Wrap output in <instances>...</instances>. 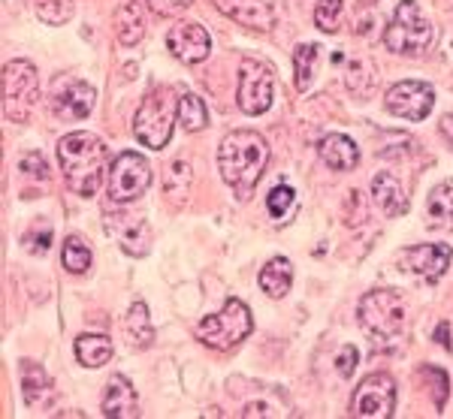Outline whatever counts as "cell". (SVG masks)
<instances>
[{
    "label": "cell",
    "mask_w": 453,
    "mask_h": 419,
    "mask_svg": "<svg viewBox=\"0 0 453 419\" xmlns=\"http://www.w3.org/2000/svg\"><path fill=\"white\" fill-rule=\"evenodd\" d=\"M100 408H104V416L109 419H136L140 416V395H136L134 384L124 374H112Z\"/></svg>",
    "instance_id": "obj_16"
},
{
    "label": "cell",
    "mask_w": 453,
    "mask_h": 419,
    "mask_svg": "<svg viewBox=\"0 0 453 419\" xmlns=\"http://www.w3.org/2000/svg\"><path fill=\"white\" fill-rule=\"evenodd\" d=\"M366 4H372V0H366Z\"/></svg>",
    "instance_id": "obj_41"
},
{
    "label": "cell",
    "mask_w": 453,
    "mask_h": 419,
    "mask_svg": "<svg viewBox=\"0 0 453 419\" xmlns=\"http://www.w3.org/2000/svg\"><path fill=\"white\" fill-rule=\"evenodd\" d=\"M36 16L46 25H67L73 19V0H36Z\"/></svg>",
    "instance_id": "obj_30"
},
{
    "label": "cell",
    "mask_w": 453,
    "mask_h": 419,
    "mask_svg": "<svg viewBox=\"0 0 453 419\" xmlns=\"http://www.w3.org/2000/svg\"><path fill=\"white\" fill-rule=\"evenodd\" d=\"M151 185V166L142 154L124 151L115 157L109 169V200L112 202H134Z\"/></svg>",
    "instance_id": "obj_8"
},
{
    "label": "cell",
    "mask_w": 453,
    "mask_h": 419,
    "mask_svg": "<svg viewBox=\"0 0 453 419\" xmlns=\"http://www.w3.org/2000/svg\"><path fill=\"white\" fill-rule=\"evenodd\" d=\"M215 6L226 19L239 21V25L251 27V31H273L275 12L266 0H215Z\"/></svg>",
    "instance_id": "obj_17"
},
{
    "label": "cell",
    "mask_w": 453,
    "mask_h": 419,
    "mask_svg": "<svg viewBox=\"0 0 453 419\" xmlns=\"http://www.w3.org/2000/svg\"><path fill=\"white\" fill-rule=\"evenodd\" d=\"M450 256H453L450 245H414V248H408L399 260H402V269L420 275L423 281H438V278L448 271Z\"/></svg>",
    "instance_id": "obj_14"
},
{
    "label": "cell",
    "mask_w": 453,
    "mask_h": 419,
    "mask_svg": "<svg viewBox=\"0 0 453 419\" xmlns=\"http://www.w3.org/2000/svg\"><path fill=\"white\" fill-rule=\"evenodd\" d=\"M342 12H345V0H318V6H314V25L324 34L339 31Z\"/></svg>",
    "instance_id": "obj_29"
},
{
    "label": "cell",
    "mask_w": 453,
    "mask_h": 419,
    "mask_svg": "<svg viewBox=\"0 0 453 419\" xmlns=\"http://www.w3.org/2000/svg\"><path fill=\"white\" fill-rule=\"evenodd\" d=\"M266 416V408H263V404H248V408L242 410V416Z\"/></svg>",
    "instance_id": "obj_39"
},
{
    "label": "cell",
    "mask_w": 453,
    "mask_h": 419,
    "mask_svg": "<svg viewBox=\"0 0 453 419\" xmlns=\"http://www.w3.org/2000/svg\"><path fill=\"white\" fill-rule=\"evenodd\" d=\"M194 0H149V10L155 12V16H179V12H185Z\"/></svg>",
    "instance_id": "obj_34"
},
{
    "label": "cell",
    "mask_w": 453,
    "mask_h": 419,
    "mask_svg": "<svg viewBox=\"0 0 453 419\" xmlns=\"http://www.w3.org/2000/svg\"><path fill=\"white\" fill-rule=\"evenodd\" d=\"M438 127H441V136L448 139V145L453 149V112H450V115H444V118H441V124H438Z\"/></svg>",
    "instance_id": "obj_38"
},
{
    "label": "cell",
    "mask_w": 453,
    "mask_h": 419,
    "mask_svg": "<svg viewBox=\"0 0 453 419\" xmlns=\"http://www.w3.org/2000/svg\"><path fill=\"white\" fill-rule=\"evenodd\" d=\"M294 284V266H290L288 256H273V260L263 266L260 271V286L269 299H284Z\"/></svg>",
    "instance_id": "obj_21"
},
{
    "label": "cell",
    "mask_w": 453,
    "mask_h": 419,
    "mask_svg": "<svg viewBox=\"0 0 453 419\" xmlns=\"http://www.w3.org/2000/svg\"><path fill=\"white\" fill-rule=\"evenodd\" d=\"M115 34H119L121 46H136L145 34V21L140 4H121L115 12Z\"/></svg>",
    "instance_id": "obj_24"
},
{
    "label": "cell",
    "mask_w": 453,
    "mask_h": 419,
    "mask_svg": "<svg viewBox=\"0 0 453 419\" xmlns=\"http://www.w3.org/2000/svg\"><path fill=\"white\" fill-rule=\"evenodd\" d=\"M236 103L245 115H263L273 106V72L266 64L245 57L239 67V91Z\"/></svg>",
    "instance_id": "obj_9"
},
{
    "label": "cell",
    "mask_w": 453,
    "mask_h": 419,
    "mask_svg": "<svg viewBox=\"0 0 453 419\" xmlns=\"http://www.w3.org/2000/svg\"><path fill=\"white\" fill-rule=\"evenodd\" d=\"M396 408V384L390 374H372L357 386L354 399H350V414L354 416H369V419H384Z\"/></svg>",
    "instance_id": "obj_10"
},
{
    "label": "cell",
    "mask_w": 453,
    "mask_h": 419,
    "mask_svg": "<svg viewBox=\"0 0 453 419\" xmlns=\"http://www.w3.org/2000/svg\"><path fill=\"white\" fill-rule=\"evenodd\" d=\"M179 118V103H173L170 91L157 88L149 97L142 100V106L136 109L134 115V136L140 139L142 145L160 151L173 136V124Z\"/></svg>",
    "instance_id": "obj_6"
},
{
    "label": "cell",
    "mask_w": 453,
    "mask_h": 419,
    "mask_svg": "<svg viewBox=\"0 0 453 419\" xmlns=\"http://www.w3.org/2000/svg\"><path fill=\"white\" fill-rule=\"evenodd\" d=\"M384 103L396 118H405V121H423V118L433 112L435 94L426 82H414V79H408V82L393 85L390 91H387Z\"/></svg>",
    "instance_id": "obj_12"
},
{
    "label": "cell",
    "mask_w": 453,
    "mask_h": 419,
    "mask_svg": "<svg viewBox=\"0 0 453 419\" xmlns=\"http://www.w3.org/2000/svg\"><path fill=\"white\" fill-rule=\"evenodd\" d=\"M438 344L450 350V341H448V323H441V326H438Z\"/></svg>",
    "instance_id": "obj_40"
},
{
    "label": "cell",
    "mask_w": 453,
    "mask_h": 419,
    "mask_svg": "<svg viewBox=\"0 0 453 419\" xmlns=\"http://www.w3.org/2000/svg\"><path fill=\"white\" fill-rule=\"evenodd\" d=\"M94 97H97L94 88L85 85L82 79H73V76H58L52 82V91H49L55 115L64 118V121H82V118L91 115Z\"/></svg>",
    "instance_id": "obj_11"
},
{
    "label": "cell",
    "mask_w": 453,
    "mask_h": 419,
    "mask_svg": "<svg viewBox=\"0 0 453 419\" xmlns=\"http://www.w3.org/2000/svg\"><path fill=\"white\" fill-rule=\"evenodd\" d=\"M360 323L378 341H393L405 329V302L396 290H369L357 305Z\"/></svg>",
    "instance_id": "obj_5"
},
{
    "label": "cell",
    "mask_w": 453,
    "mask_h": 419,
    "mask_svg": "<svg viewBox=\"0 0 453 419\" xmlns=\"http://www.w3.org/2000/svg\"><path fill=\"white\" fill-rule=\"evenodd\" d=\"M357 362H360V350H357L354 344H345L339 353V359H335V369H339L342 377H350L357 369Z\"/></svg>",
    "instance_id": "obj_35"
},
{
    "label": "cell",
    "mask_w": 453,
    "mask_h": 419,
    "mask_svg": "<svg viewBox=\"0 0 453 419\" xmlns=\"http://www.w3.org/2000/svg\"><path fill=\"white\" fill-rule=\"evenodd\" d=\"M188 187H191V166L185 164V160H175L170 166V179H166V190L170 194H188Z\"/></svg>",
    "instance_id": "obj_32"
},
{
    "label": "cell",
    "mask_w": 453,
    "mask_h": 419,
    "mask_svg": "<svg viewBox=\"0 0 453 419\" xmlns=\"http://www.w3.org/2000/svg\"><path fill=\"white\" fill-rule=\"evenodd\" d=\"M21 395H25L27 408H46L55 395L49 371L34 359H21Z\"/></svg>",
    "instance_id": "obj_18"
},
{
    "label": "cell",
    "mask_w": 453,
    "mask_h": 419,
    "mask_svg": "<svg viewBox=\"0 0 453 419\" xmlns=\"http://www.w3.org/2000/svg\"><path fill=\"white\" fill-rule=\"evenodd\" d=\"M254 329L251 311L239 299H226V305L218 314H211L196 326V338L211 350H233L236 344H242Z\"/></svg>",
    "instance_id": "obj_4"
},
{
    "label": "cell",
    "mask_w": 453,
    "mask_h": 419,
    "mask_svg": "<svg viewBox=\"0 0 453 419\" xmlns=\"http://www.w3.org/2000/svg\"><path fill=\"white\" fill-rule=\"evenodd\" d=\"M40 97V76L31 61H10L4 67V115L10 121H27Z\"/></svg>",
    "instance_id": "obj_7"
},
{
    "label": "cell",
    "mask_w": 453,
    "mask_h": 419,
    "mask_svg": "<svg viewBox=\"0 0 453 419\" xmlns=\"http://www.w3.org/2000/svg\"><path fill=\"white\" fill-rule=\"evenodd\" d=\"M179 121H181V127H185L188 133H200V130H206V124H209L206 103H203L191 91H181V97H179Z\"/></svg>",
    "instance_id": "obj_25"
},
{
    "label": "cell",
    "mask_w": 453,
    "mask_h": 419,
    "mask_svg": "<svg viewBox=\"0 0 453 419\" xmlns=\"http://www.w3.org/2000/svg\"><path fill=\"white\" fill-rule=\"evenodd\" d=\"M318 151H320V160H324L330 169H335V172H348V169H354L360 164V149L354 145V139H348L342 133L324 136L318 145Z\"/></svg>",
    "instance_id": "obj_19"
},
{
    "label": "cell",
    "mask_w": 453,
    "mask_h": 419,
    "mask_svg": "<svg viewBox=\"0 0 453 419\" xmlns=\"http://www.w3.org/2000/svg\"><path fill=\"white\" fill-rule=\"evenodd\" d=\"M19 169L21 172H27V175H34V179H46V160L40 157V154H27V157H21L19 160Z\"/></svg>",
    "instance_id": "obj_36"
},
{
    "label": "cell",
    "mask_w": 453,
    "mask_h": 419,
    "mask_svg": "<svg viewBox=\"0 0 453 419\" xmlns=\"http://www.w3.org/2000/svg\"><path fill=\"white\" fill-rule=\"evenodd\" d=\"M58 160H61V169H64V181L73 194L79 196H94L104 185V172H106V145L100 136L94 133H70L58 142Z\"/></svg>",
    "instance_id": "obj_2"
},
{
    "label": "cell",
    "mask_w": 453,
    "mask_h": 419,
    "mask_svg": "<svg viewBox=\"0 0 453 419\" xmlns=\"http://www.w3.org/2000/svg\"><path fill=\"white\" fill-rule=\"evenodd\" d=\"M61 263H64V269L73 271V275H82V271L91 266V248H88L79 235H70V239L64 241Z\"/></svg>",
    "instance_id": "obj_27"
},
{
    "label": "cell",
    "mask_w": 453,
    "mask_h": 419,
    "mask_svg": "<svg viewBox=\"0 0 453 419\" xmlns=\"http://www.w3.org/2000/svg\"><path fill=\"white\" fill-rule=\"evenodd\" d=\"M112 338L100 335V332H85L76 338V359L85 365V369H100L112 359Z\"/></svg>",
    "instance_id": "obj_22"
},
{
    "label": "cell",
    "mask_w": 453,
    "mask_h": 419,
    "mask_svg": "<svg viewBox=\"0 0 453 419\" xmlns=\"http://www.w3.org/2000/svg\"><path fill=\"white\" fill-rule=\"evenodd\" d=\"M423 371H429L433 374V389H435V408L441 410L444 408V401H448V374L444 371H438V369H423Z\"/></svg>",
    "instance_id": "obj_37"
},
{
    "label": "cell",
    "mask_w": 453,
    "mask_h": 419,
    "mask_svg": "<svg viewBox=\"0 0 453 419\" xmlns=\"http://www.w3.org/2000/svg\"><path fill=\"white\" fill-rule=\"evenodd\" d=\"M266 209H269V215L273 217H284V215H290V211L296 209V194H294V187H288V185H279L273 190V194L266 196Z\"/></svg>",
    "instance_id": "obj_31"
},
{
    "label": "cell",
    "mask_w": 453,
    "mask_h": 419,
    "mask_svg": "<svg viewBox=\"0 0 453 419\" xmlns=\"http://www.w3.org/2000/svg\"><path fill=\"white\" fill-rule=\"evenodd\" d=\"M435 40V31L429 25V19L423 16L418 0H402L396 6V16L387 25L384 31V46L396 55H408V57H418L423 55Z\"/></svg>",
    "instance_id": "obj_3"
},
{
    "label": "cell",
    "mask_w": 453,
    "mask_h": 419,
    "mask_svg": "<svg viewBox=\"0 0 453 419\" xmlns=\"http://www.w3.org/2000/svg\"><path fill=\"white\" fill-rule=\"evenodd\" d=\"M426 224L433 230H450L453 226V181H441L433 187L426 200Z\"/></svg>",
    "instance_id": "obj_23"
},
{
    "label": "cell",
    "mask_w": 453,
    "mask_h": 419,
    "mask_svg": "<svg viewBox=\"0 0 453 419\" xmlns=\"http://www.w3.org/2000/svg\"><path fill=\"white\" fill-rule=\"evenodd\" d=\"M124 329H127L130 341H134L136 347H149V344L155 341V329H151L149 308H145V302H134V305H130L127 320H124Z\"/></svg>",
    "instance_id": "obj_26"
},
{
    "label": "cell",
    "mask_w": 453,
    "mask_h": 419,
    "mask_svg": "<svg viewBox=\"0 0 453 419\" xmlns=\"http://www.w3.org/2000/svg\"><path fill=\"white\" fill-rule=\"evenodd\" d=\"M49 245H52V226L49 224H36L31 232H25V251L46 254Z\"/></svg>",
    "instance_id": "obj_33"
},
{
    "label": "cell",
    "mask_w": 453,
    "mask_h": 419,
    "mask_svg": "<svg viewBox=\"0 0 453 419\" xmlns=\"http://www.w3.org/2000/svg\"><path fill=\"white\" fill-rule=\"evenodd\" d=\"M372 200H375V205L387 217H399L408 211V196L402 194L399 179L390 172H378L375 179H372Z\"/></svg>",
    "instance_id": "obj_20"
},
{
    "label": "cell",
    "mask_w": 453,
    "mask_h": 419,
    "mask_svg": "<svg viewBox=\"0 0 453 419\" xmlns=\"http://www.w3.org/2000/svg\"><path fill=\"white\" fill-rule=\"evenodd\" d=\"M106 232L115 235L130 256H145L151 251V230L136 215H106Z\"/></svg>",
    "instance_id": "obj_15"
},
{
    "label": "cell",
    "mask_w": 453,
    "mask_h": 419,
    "mask_svg": "<svg viewBox=\"0 0 453 419\" xmlns=\"http://www.w3.org/2000/svg\"><path fill=\"white\" fill-rule=\"evenodd\" d=\"M269 164V145L257 130H233L224 136L218 149V169L221 179L239 194V200H248L251 190L263 179V169Z\"/></svg>",
    "instance_id": "obj_1"
},
{
    "label": "cell",
    "mask_w": 453,
    "mask_h": 419,
    "mask_svg": "<svg viewBox=\"0 0 453 419\" xmlns=\"http://www.w3.org/2000/svg\"><path fill=\"white\" fill-rule=\"evenodd\" d=\"M318 55H320V46H314V42H303V46H296L294 64H296V88H299V91H305V88L311 85Z\"/></svg>",
    "instance_id": "obj_28"
},
{
    "label": "cell",
    "mask_w": 453,
    "mask_h": 419,
    "mask_svg": "<svg viewBox=\"0 0 453 419\" xmlns=\"http://www.w3.org/2000/svg\"><path fill=\"white\" fill-rule=\"evenodd\" d=\"M166 49H170L181 64H200V61H206L211 51V36L206 27L196 25V21H179V25H173V31L166 34Z\"/></svg>",
    "instance_id": "obj_13"
}]
</instances>
